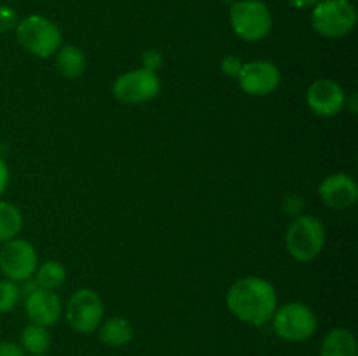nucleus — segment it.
<instances>
[{
    "label": "nucleus",
    "instance_id": "obj_9",
    "mask_svg": "<svg viewBox=\"0 0 358 356\" xmlns=\"http://www.w3.org/2000/svg\"><path fill=\"white\" fill-rule=\"evenodd\" d=\"M0 271L10 281H28L37 271V251L24 239L6 241L0 250Z\"/></svg>",
    "mask_w": 358,
    "mask_h": 356
},
{
    "label": "nucleus",
    "instance_id": "obj_16",
    "mask_svg": "<svg viewBox=\"0 0 358 356\" xmlns=\"http://www.w3.org/2000/svg\"><path fill=\"white\" fill-rule=\"evenodd\" d=\"M56 68L65 79H79L86 70V56L76 45H62L56 51Z\"/></svg>",
    "mask_w": 358,
    "mask_h": 356
},
{
    "label": "nucleus",
    "instance_id": "obj_14",
    "mask_svg": "<svg viewBox=\"0 0 358 356\" xmlns=\"http://www.w3.org/2000/svg\"><path fill=\"white\" fill-rule=\"evenodd\" d=\"M320 356H358L357 339L348 328H334L325 335Z\"/></svg>",
    "mask_w": 358,
    "mask_h": 356
},
{
    "label": "nucleus",
    "instance_id": "obj_28",
    "mask_svg": "<svg viewBox=\"0 0 358 356\" xmlns=\"http://www.w3.org/2000/svg\"><path fill=\"white\" fill-rule=\"evenodd\" d=\"M41 356H44V355H41Z\"/></svg>",
    "mask_w": 358,
    "mask_h": 356
},
{
    "label": "nucleus",
    "instance_id": "obj_26",
    "mask_svg": "<svg viewBox=\"0 0 358 356\" xmlns=\"http://www.w3.org/2000/svg\"><path fill=\"white\" fill-rule=\"evenodd\" d=\"M296 9H308V7H315L320 0H287Z\"/></svg>",
    "mask_w": 358,
    "mask_h": 356
},
{
    "label": "nucleus",
    "instance_id": "obj_10",
    "mask_svg": "<svg viewBox=\"0 0 358 356\" xmlns=\"http://www.w3.org/2000/svg\"><path fill=\"white\" fill-rule=\"evenodd\" d=\"M280 70L275 63L257 59V61L243 63L241 72L238 73V84L241 91L250 96H268L275 93L280 86Z\"/></svg>",
    "mask_w": 358,
    "mask_h": 356
},
{
    "label": "nucleus",
    "instance_id": "obj_2",
    "mask_svg": "<svg viewBox=\"0 0 358 356\" xmlns=\"http://www.w3.org/2000/svg\"><path fill=\"white\" fill-rule=\"evenodd\" d=\"M16 38L24 51L37 58H49L62 47L59 28L41 14L23 17L16 27Z\"/></svg>",
    "mask_w": 358,
    "mask_h": 356
},
{
    "label": "nucleus",
    "instance_id": "obj_22",
    "mask_svg": "<svg viewBox=\"0 0 358 356\" xmlns=\"http://www.w3.org/2000/svg\"><path fill=\"white\" fill-rule=\"evenodd\" d=\"M241 66H243V61H241L238 56H226V58L220 61V70L226 73L227 77H238V73L241 72Z\"/></svg>",
    "mask_w": 358,
    "mask_h": 356
},
{
    "label": "nucleus",
    "instance_id": "obj_12",
    "mask_svg": "<svg viewBox=\"0 0 358 356\" xmlns=\"http://www.w3.org/2000/svg\"><path fill=\"white\" fill-rule=\"evenodd\" d=\"M318 194L329 208L348 209L357 202L358 185L350 175L334 173L324 178V181L318 185Z\"/></svg>",
    "mask_w": 358,
    "mask_h": 356
},
{
    "label": "nucleus",
    "instance_id": "obj_21",
    "mask_svg": "<svg viewBox=\"0 0 358 356\" xmlns=\"http://www.w3.org/2000/svg\"><path fill=\"white\" fill-rule=\"evenodd\" d=\"M17 23V13L9 6H0V34H6V31L16 30Z\"/></svg>",
    "mask_w": 358,
    "mask_h": 356
},
{
    "label": "nucleus",
    "instance_id": "obj_18",
    "mask_svg": "<svg viewBox=\"0 0 358 356\" xmlns=\"http://www.w3.org/2000/svg\"><path fill=\"white\" fill-rule=\"evenodd\" d=\"M23 227V215L14 205L0 201V243L14 239Z\"/></svg>",
    "mask_w": 358,
    "mask_h": 356
},
{
    "label": "nucleus",
    "instance_id": "obj_25",
    "mask_svg": "<svg viewBox=\"0 0 358 356\" xmlns=\"http://www.w3.org/2000/svg\"><path fill=\"white\" fill-rule=\"evenodd\" d=\"M7 185H9V168H7L6 161L0 157V195L6 192Z\"/></svg>",
    "mask_w": 358,
    "mask_h": 356
},
{
    "label": "nucleus",
    "instance_id": "obj_23",
    "mask_svg": "<svg viewBox=\"0 0 358 356\" xmlns=\"http://www.w3.org/2000/svg\"><path fill=\"white\" fill-rule=\"evenodd\" d=\"M163 63V56H161L159 51L156 49H149L142 54V65L145 70H150V72H156L159 68V65Z\"/></svg>",
    "mask_w": 358,
    "mask_h": 356
},
{
    "label": "nucleus",
    "instance_id": "obj_3",
    "mask_svg": "<svg viewBox=\"0 0 358 356\" xmlns=\"http://www.w3.org/2000/svg\"><path fill=\"white\" fill-rule=\"evenodd\" d=\"M325 244V227L317 216L297 215L285 234V246L297 262H311L322 253Z\"/></svg>",
    "mask_w": 358,
    "mask_h": 356
},
{
    "label": "nucleus",
    "instance_id": "obj_1",
    "mask_svg": "<svg viewBox=\"0 0 358 356\" xmlns=\"http://www.w3.org/2000/svg\"><path fill=\"white\" fill-rule=\"evenodd\" d=\"M226 304L227 309L238 320L259 327L271 321L278 307V297L275 286L268 279L247 276L236 279L231 285V288L227 290Z\"/></svg>",
    "mask_w": 358,
    "mask_h": 356
},
{
    "label": "nucleus",
    "instance_id": "obj_19",
    "mask_svg": "<svg viewBox=\"0 0 358 356\" xmlns=\"http://www.w3.org/2000/svg\"><path fill=\"white\" fill-rule=\"evenodd\" d=\"M37 286L44 290H56L65 283L66 279V269L63 267L59 262L49 260L44 262L41 267L37 269Z\"/></svg>",
    "mask_w": 358,
    "mask_h": 356
},
{
    "label": "nucleus",
    "instance_id": "obj_27",
    "mask_svg": "<svg viewBox=\"0 0 358 356\" xmlns=\"http://www.w3.org/2000/svg\"><path fill=\"white\" fill-rule=\"evenodd\" d=\"M222 2H226V3H234V2H236V0H222Z\"/></svg>",
    "mask_w": 358,
    "mask_h": 356
},
{
    "label": "nucleus",
    "instance_id": "obj_8",
    "mask_svg": "<svg viewBox=\"0 0 358 356\" xmlns=\"http://www.w3.org/2000/svg\"><path fill=\"white\" fill-rule=\"evenodd\" d=\"M161 91V80L156 72L136 68L115 79L112 94L117 101L126 105H138L154 100Z\"/></svg>",
    "mask_w": 358,
    "mask_h": 356
},
{
    "label": "nucleus",
    "instance_id": "obj_13",
    "mask_svg": "<svg viewBox=\"0 0 358 356\" xmlns=\"http://www.w3.org/2000/svg\"><path fill=\"white\" fill-rule=\"evenodd\" d=\"M24 311L31 323L41 325V327H52L62 318L63 306L55 290L35 288L24 299Z\"/></svg>",
    "mask_w": 358,
    "mask_h": 356
},
{
    "label": "nucleus",
    "instance_id": "obj_24",
    "mask_svg": "<svg viewBox=\"0 0 358 356\" xmlns=\"http://www.w3.org/2000/svg\"><path fill=\"white\" fill-rule=\"evenodd\" d=\"M0 356H24V349L16 342L0 341Z\"/></svg>",
    "mask_w": 358,
    "mask_h": 356
},
{
    "label": "nucleus",
    "instance_id": "obj_6",
    "mask_svg": "<svg viewBox=\"0 0 358 356\" xmlns=\"http://www.w3.org/2000/svg\"><path fill=\"white\" fill-rule=\"evenodd\" d=\"M315 31L329 38L348 35L357 24V9L350 0H320L311 10Z\"/></svg>",
    "mask_w": 358,
    "mask_h": 356
},
{
    "label": "nucleus",
    "instance_id": "obj_11",
    "mask_svg": "<svg viewBox=\"0 0 358 356\" xmlns=\"http://www.w3.org/2000/svg\"><path fill=\"white\" fill-rule=\"evenodd\" d=\"M306 101L313 114L320 117H332L346 105V94L336 80L318 79L308 87Z\"/></svg>",
    "mask_w": 358,
    "mask_h": 356
},
{
    "label": "nucleus",
    "instance_id": "obj_5",
    "mask_svg": "<svg viewBox=\"0 0 358 356\" xmlns=\"http://www.w3.org/2000/svg\"><path fill=\"white\" fill-rule=\"evenodd\" d=\"M276 335L287 342H304L317 332L318 320L310 306L303 302H287L276 307L271 318Z\"/></svg>",
    "mask_w": 358,
    "mask_h": 356
},
{
    "label": "nucleus",
    "instance_id": "obj_17",
    "mask_svg": "<svg viewBox=\"0 0 358 356\" xmlns=\"http://www.w3.org/2000/svg\"><path fill=\"white\" fill-rule=\"evenodd\" d=\"M21 348L24 353H30L31 356H41L51 348V334L48 327L30 323L21 332Z\"/></svg>",
    "mask_w": 358,
    "mask_h": 356
},
{
    "label": "nucleus",
    "instance_id": "obj_15",
    "mask_svg": "<svg viewBox=\"0 0 358 356\" xmlns=\"http://www.w3.org/2000/svg\"><path fill=\"white\" fill-rule=\"evenodd\" d=\"M98 335H100V341L105 346L121 348V346H126L128 342H131L133 327L126 318L114 316L101 321L100 327H98Z\"/></svg>",
    "mask_w": 358,
    "mask_h": 356
},
{
    "label": "nucleus",
    "instance_id": "obj_20",
    "mask_svg": "<svg viewBox=\"0 0 358 356\" xmlns=\"http://www.w3.org/2000/svg\"><path fill=\"white\" fill-rule=\"evenodd\" d=\"M20 288L10 279H3L0 281V313H9L16 307L17 300H20Z\"/></svg>",
    "mask_w": 358,
    "mask_h": 356
},
{
    "label": "nucleus",
    "instance_id": "obj_4",
    "mask_svg": "<svg viewBox=\"0 0 358 356\" xmlns=\"http://www.w3.org/2000/svg\"><path fill=\"white\" fill-rule=\"evenodd\" d=\"M229 24L243 40L259 42L271 31L273 14L261 0H236L231 3Z\"/></svg>",
    "mask_w": 358,
    "mask_h": 356
},
{
    "label": "nucleus",
    "instance_id": "obj_7",
    "mask_svg": "<svg viewBox=\"0 0 358 356\" xmlns=\"http://www.w3.org/2000/svg\"><path fill=\"white\" fill-rule=\"evenodd\" d=\"M65 316L77 334H93L103 321V302L91 288H80L66 302Z\"/></svg>",
    "mask_w": 358,
    "mask_h": 356
}]
</instances>
